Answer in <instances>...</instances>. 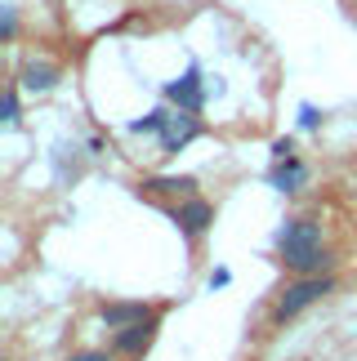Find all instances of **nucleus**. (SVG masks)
<instances>
[{
    "label": "nucleus",
    "instance_id": "1",
    "mask_svg": "<svg viewBox=\"0 0 357 361\" xmlns=\"http://www.w3.org/2000/svg\"><path fill=\"white\" fill-rule=\"evenodd\" d=\"M277 263L291 268L295 276H326L331 272V250H326V237H322V224L295 214L277 228Z\"/></svg>",
    "mask_w": 357,
    "mask_h": 361
},
{
    "label": "nucleus",
    "instance_id": "2",
    "mask_svg": "<svg viewBox=\"0 0 357 361\" xmlns=\"http://www.w3.org/2000/svg\"><path fill=\"white\" fill-rule=\"evenodd\" d=\"M331 290H335V276L331 272H326V276H295V281L277 295V303H272V326L295 322L299 312H308L313 303H322Z\"/></svg>",
    "mask_w": 357,
    "mask_h": 361
},
{
    "label": "nucleus",
    "instance_id": "3",
    "mask_svg": "<svg viewBox=\"0 0 357 361\" xmlns=\"http://www.w3.org/2000/svg\"><path fill=\"white\" fill-rule=\"evenodd\" d=\"M166 214L178 224V232H183L188 241H201L205 228L214 224V205L201 201V197H188V201H178V205H166Z\"/></svg>",
    "mask_w": 357,
    "mask_h": 361
},
{
    "label": "nucleus",
    "instance_id": "4",
    "mask_svg": "<svg viewBox=\"0 0 357 361\" xmlns=\"http://www.w3.org/2000/svg\"><path fill=\"white\" fill-rule=\"evenodd\" d=\"M166 103H174L178 112H197L201 116V107H205V80H201V67L197 63H192L178 80L166 85Z\"/></svg>",
    "mask_w": 357,
    "mask_h": 361
},
{
    "label": "nucleus",
    "instance_id": "5",
    "mask_svg": "<svg viewBox=\"0 0 357 361\" xmlns=\"http://www.w3.org/2000/svg\"><path fill=\"white\" fill-rule=\"evenodd\" d=\"M201 134H205V125H201L197 112H170L166 130H161V152L174 157V152H183L192 138H201Z\"/></svg>",
    "mask_w": 357,
    "mask_h": 361
},
{
    "label": "nucleus",
    "instance_id": "6",
    "mask_svg": "<svg viewBox=\"0 0 357 361\" xmlns=\"http://www.w3.org/2000/svg\"><path fill=\"white\" fill-rule=\"evenodd\" d=\"M152 339H157V317H152V322L130 326V330H116V335H112V353L116 357H143L147 348H152Z\"/></svg>",
    "mask_w": 357,
    "mask_h": 361
},
{
    "label": "nucleus",
    "instance_id": "7",
    "mask_svg": "<svg viewBox=\"0 0 357 361\" xmlns=\"http://www.w3.org/2000/svg\"><path fill=\"white\" fill-rule=\"evenodd\" d=\"M99 317H103V326L116 335V330H130V326H139V322H152L157 308H147V303H103Z\"/></svg>",
    "mask_w": 357,
    "mask_h": 361
},
{
    "label": "nucleus",
    "instance_id": "8",
    "mask_svg": "<svg viewBox=\"0 0 357 361\" xmlns=\"http://www.w3.org/2000/svg\"><path fill=\"white\" fill-rule=\"evenodd\" d=\"M143 197H178V201H188V197H197V178L192 174H166V178H143L139 183Z\"/></svg>",
    "mask_w": 357,
    "mask_h": 361
},
{
    "label": "nucleus",
    "instance_id": "9",
    "mask_svg": "<svg viewBox=\"0 0 357 361\" xmlns=\"http://www.w3.org/2000/svg\"><path fill=\"white\" fill-rule=\"evenodd\" d=\"M268 183L277 188V192H286V197H291V192H299V188L308 183V165L299 161V157H291V161H272Z\"/></svg>",
    "mask_w": 357,
    "mask_h": 361
},
{
    "label": "nucleus",
    "instance_id": "10",
    "mask_svg": "<svg viewBox=\"0 0 357 361\" xmlns=\"http://www.w3.org/2000/svg\"><path fill=\"white\" fill-rule=\"evenodd\" d=\"M59 80H63V72H59L54 63H27L23 72H18V85L32 90V94H49Z\"/></svg>",
    "mask_w": 357,
    "mask_h": 361
},
{
    "label": "nucleus",
    "instance_id": "11",
    "mask_svg": "<svg viewBox=\"0 0 357 361\" xmlns=\"http://www.w3.org/2000/svg\"><path fill=\"white\" fill-rule=\"evenodd\" d=\"M166 121H170V112H166V107H157V112H147L143 121H130V134H161V130H166Z\"/></svg>",
    "mask_w": 357,
    "mask_h": 361
},
{
    "label": "nucleus",
    "instance_id": "12",
    "mask_svg": "<svg viewBox=\"0 0 357 361\" xmlns=\"http://www.w3.org/2000/svg\"><path fill=\"white\" fill-rule=\"evenodd\" d=\"M5 125H18V85L5 90Z\"/></svg>",
    "mask_w": 357,
    "mask_h": 361
},
{
    "label": "nucleus",
    "instance_id": "13",
    "mask_svg": "<svg viewBox=\"0 0 357 361\" xmlns=\"http://www.w3.org/2000/svg\"><path fill=\"white\" fill-rule=\"evenodd\" d=\"M63 361H116V353H103V348H80L72 357H63Z\"/></svg>",
    "mask_w": 357,
    "mask_h": 361
},
{
    "label": "nucleus",
    "instance_id": "14",
    "mask_svg": "<svg viewBox=\"0 0 357 361\" xmlns=\"http://www.w3.org/2000/svg\"><path fill=\"white\" fill-rule=\"evenodd\" d=\"M299 125H304V130H317V125H322V112H317L313 103H304V107H299Z\"/></svg>",
    "mask_w": 357,
    "mask_h": 361
},
{
    "label": "nucleus",
    "instance_id": "15",
    "mask_svg": "<svg viewBox=\"0 0 357 361\" xmlns=\"http://www.w3.org/2000/svg\"><path fill=\"white\" fill-rule=\"evenodd\" d=\"M0 36H5V40H13V36H18V18H13V9H5V13H0Z\"/></svg>",
    "mask_w": 357,
    "mask_h": 361
},
{
    "label": "nucleus",
    "instance_id": "16",
    "mask_svg": "<svg viewBox=\"0 0 357 361\" xmlns=\"http://www.w3.org/2000/svg\"><path fill=\"white\" fill-rule=\"evenodd\" d=\"M295 157V143L291 138H277V143H272V161H291Z\"/></svg>",
    "mask_w": 357,
    "mask_h": 361
}]
</instances>
